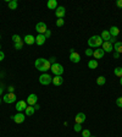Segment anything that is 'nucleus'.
Returning <instances> with one entry per match:
<instances>
[{
  "instance_id": "obj_5",
  "label": "nucleus",
  "mask_w": 122,
  "mask_h": 137,
  "mask_svg": "<svg viewBox=\"0 0 122 137\" xmlns=\"http://www.w3.org/2000/svg\"><path fill=\"white\" fill-rule=\"evenodd\" d=\"M11 119L14 120L16 124H22L24 121V119H26V115H24L23 113H17V114L11 116Z\"/></svg>"
},
{
  "instance_id": "obj_9",
  "label": "nucleus",
  "mask_w": 122,
  "mask_h": 137,
  "mask_svg": "<svg viewBox=\"0 0 122 137\" xmlns=\"http://www.w3.org/2000/svg\"><path fill=\"white\" fill-rule=\"evenodd\" d=\"M27 104H29V105H35L37 103H38V97H37V94H29L27 97Z\"/></svg>"
},
{
  "instance_id": "obj_45",
  "label": "nucleus",
  "mask_w": 122,
  "mask_h": 137,
  "mask_svg": "<svg viewBox=\"0 0 122 137\" xmlns=\"http://www.w3.org/2000/svg\"><path fill=\"white\" fill-rule=\"evenodd\" d=\"M0 39H1V34H0Z\"/></svg>"
},
{
  "instance_id": "obj_28",
  "label": "nucleus",
  "mask_w": 122,
  "mask_h": 137,
  "mask_svg": "<svg viewBox=\"0 0 122 137\" xmlns=\"http://www.w3.org/2000/svg\"><path fill=\"white\" fill-rule=\"evenodd\" d=\"M82 137H91V131L88 130V129L82 130Z\"/></svg>"
},
{
  "instance_id": "obj_7",
  "label": "nucleus",
  "mask_w": 122,
  "mask_h": 137,
  "mask_svg": "<svg viewBox=\"0 0 122 137\" xmlns=\"http://www.w3.org/2000/svg\"><path fill=\"white\" fill-rule=\"evenodd\" d=\"M3 100L7 104H11V103L16 102V95H15V93H7L3 97Z\"/></svg>"
},
{
  "instance_id": "obj_48",
  "label": "nucleus",
  "mask_w": 122,
  "mask_h": 137,
  "mask_svg": "<svg viewBox=\"0 0 122 137\" xmlns=\"http://www.w3.org/2000/svg\"><path fill=\"white\" fill-rule=\"evenodd\" d=\"M121 97H122V95H121Z\"/></svg>"
},
{
  "instance_id": "obj_13",
  "label": "nucleus",
  "mask_w": 122,
  "mask_h": 137,
  "mask_svg": "<svg viewBox=\"0 0 122 137\" xmlns=\"http://www.w3.org/2000/svg\"><path fill=\"white\" fill-rule=\"evenodd\" d=\"M23 42L28 45H32V44H34L35 43V37H33L32 34H26L23 38Z\"/></svg>"
},
{
  "instance_id": "obj_27",
  "label": "nucleus",
  "mask_w": 122,
  "mask_h": 137,
  "mask_svg": "<svg viewBox=\"0 0 122 137\" xmlns=\"http://www.w3.org/2000/svg\"><path fill=\"white\" fill-rule=\"evenodd\" d=\"M12 42L14 43H18V42H22V39H21V37L18 34H14L12 35Z\"/></svg>"
},
{
  "instance_id": "obj_35",
  "label": "nucleus",
  "mask_w": 122,
  "mask_h": 137,
  "mask_svg": "<svg viewBox=\"0 0 122 137\" xmlns=\"http://www.w3.org/2000/svg\"><path fill=\"white\" fill-rule=\"evenodd\" d=\"M4 58H5V54H4L3 52L0 50V61H3V60H4Z\"/></svg>"
},
{
  "instance_id": "obj_36",
  "label": "nucleus",
  "mask_w": 122,
  "mask_h": 137,
  "mask_svg": "<svg viewBox=\"0 0 122 137\" xmlns=\"http://www.w3.org/2000/svg\"><path fill=\"white\" fill-rule=\"evenodd\" d=\"M109 42L111 43V44H112V43H116V38H115V37H110V40H109Z\"/></svg>"
},
{
  "instance_id": "obj_14",
  "label": "nucleus",
  "mask_w": 122,
  "mask_h": 137,
  "mask_svg": "<svg viewBox=\"0 0 122 137\" xmlns=\"http://www.w3.org/2000/svg\"><path fill=\"white\" fill-rule=\"evenodd\" d=\"M75 120H76V124H82L86 121V114L84 113H78L76 115V118H75Z\"/></svg>"
},
{
  "instance_id": "obj_31",
  "label": "nucleus",
  "mask_w": 122,
  "mask_h": 137,
  "mask_svg": "<svg viewBox=\"0 0 122 137\" xmlns=\"http://www.w3.org/2000/svg\"><path fill=\"white\" fill-rule=\"evenodd\" d=\"M63 25H65V21H63V18H59V20L56 21V26H57V27H62Z\"/></svg>"
},
{
  "instance_id": "obj_3",
  "label": "nucleus",
  "mask_w": 122,
  "mask_h": 137,
  "mask_svg": "<svg viewBox=\"0 0 122 137\" xmlns=\"http://www.w3.org/2000/svg\"><path fill=\"white\" fill-rule=\"evenodd\" d=\"M39 82H40V84H43V86H48V84H50L52 82V77L49 74L44 72V74H42L39 76Z\"/></svg>"
},
{
  "instance_id": "obj_41",
  "label": "nucleus",
  "mask_w": 122,
  "mask_h": 137,
  "mask_svg": "<svg viewBox=\"0 0 122 137\" xmlns=\"http://www.w3.org/2000/svg\"><path fill=\"white\" fill-rule=\"evenodd\" d=\"M33 106H34V109H35V110H39V109H40V106H39V104H38V103H37L35 105H33Z\"/></svg>"
},
{
  "instance_id": "obj_2",
  "label": "nucleus",
  "mask_w": 122,
  "mask_h": 137,
  "mask_svg": "<svg viewBox=\"0 0 122 137\" xmlns=\"http://www.w3.org/2000/svg\"><path fill=\"white\" fill-rule=\"evenodd\" d=\"M104 40L101 39L100 35H93L91 38L88 39V45L89 48H101Z\"/></svg>"
},
{
  "instance_id": "obj_8",
  "label": "nucleus",
  "mask_w": 122,
  "mask_h": 137,
  "mask_svg": "<svg viewBox=\"0 0 122 137\" xmlns=\"http://www.w3.org/2000/svg\"><path fill=\"white\" fill-rule=\"evenodd\" d=\"M16 110H17L18 113H22L26 110V108H27V102L26 100H18L17 103H16Z\"/></svg>"
},
{
  "instance_id": "obj_24",
  "label": "nucleus",
  "mask_w": 122,
  "mask_h": 137,
  "mask_svg": "<svg viewBox=\"0 0 122 137\" xmlns=\"http://www.w3.org/2000/svg\"><path fill=\"white\" fill-rule=\"evenodd\" d=\"M9 7H10L11 10H16V9H17V1H16V0L9 1Z\"/></svg>"
},
{
  "instance_id": "obj_6",
  "label": "nucleus",
  "mask_w": 122,
  "mask_h": 137,
  "mask_svg": "<svg viewBox=\"0 0 122 137\" xmlns=\"http://www.w3.org/2000/svg\"><path fill=\"white\" fill-rule=\"evenodd\" d=\"M46 29H48V27H46L45 22H38L37 26H35V31L38 32L39 34H44L46 32Z\"/></svg>"
},
{
  "instance_id": "obj_1",
  "label": "nucleus",
  "mask_w": 122,
  "mask_h": 137,
  "mask_svg": "<svg viewBox=\"0 0 122 137\" xmlns=\"http://www.w3.org/2000/svg\"><path fill=\"white\" fill-rule=\"evenodd\" d=\"M35 69L39 71H42V72H46L48 70L51 69V64L49 61L48 59H44V58H39V59L35 60Z\"/></svg>"
},
{
  "instance_id": "obj_16",
  "label": "nucleus",
  "mask_w": 122,
  "mask_h": 137,
  "mask_svg": "<svg viewBox=\"0 0 122 137\" xmlns=\"http://www.w3.org/2000/svg\"><path fill=\"white\" fill-rule=\"evenodd\" d=\"M109 33H110V35L111 37H117V35L120 34V28L116 27V26H112V27H110V31H109Z\"/></svg>"
},
{
  "instance_id": "obj_38",
  "label": "nucleus",
  "mask_w": 122,
  "mask_h": 137,
  "mask_svg": "<svg viewBox=\"0 0 122 137\" xmlns=\"http://www.w3.org/2000/svg\"><path fill=\"white\" fill-rule=\"evenodd\" d=\"M49 61H50V64H51V65H52V64H55V56H51Z\"/></svg>"
},
{
  "instance_id": "obj_33",
  "label": "nucleus",
  "mask_w": 122,
  "mask_h": 137,
  "mask_svg": "<svg viewBox=\"0 0 122 137\" xmlns=\"http://www.w3.org/2000/svg\"><path fill=\"white\" fill-rule=\"evenodd\" d=\"M116 104H117V106L122 108V97H120V98L116 99Z\"/></svg>"
},
{
  "instance_id": "obj_20",
  "label": "nucleus",
  "mask_w": 122,
  "mask_h": 137,
  "mask_svg": "<svg viewBox=\"0 0 122 137\" xmlns=\"http://www.w3.org/2000/svg\"><path fill=\"white\" fill-rule=\"evenodd\" d=\"M34 111H35L34 106L28 105L27 108H26V110H24V115H27V116H32L33 114H34Z\"/></svg>"
},
{
  "instance_id": "obj_34",
  "label": "nucleus",
  "mask_w": 122,
  "mask_h": 137,
  "mask_svg": "<svg viewBox=\"0 0 122 137\" xmlns=\"http://www.w3.org/2000/svg\"><path fill=\"white\" fill-rule=\"evenodd\" d=\"M44 35H45V38L48 39L49 37L51 35V31H50V29H46V32H45V33H44Z\"/></svg>"
},
{
  "instance_id": "obj_37",
  "label": "nucleus",
  "mask_w": 122,
  "mask_h": 137,
  "mask_svg": "<svg viewBox=\"0 0 122 137\" xmlns=\"http://www.w3.org/2000/svg\"><path fill=\"white\" fill-rule=\"evenodd\" d=\"M116 5L119 7H122V0H117V1H116Z\"/></svg>"
},
{
  "instance_id": "obj_15",
  "label": "nucleus",
  "mask_w": 122,
  "mask_h": 137,
  "mask_svg": "<svg viewBox=\"0 0 122 137\" xmlns=\"http://www.w3.org/2000/svg\"><path fill=\"white\" fill-rule=\"evenodd\" d=\"M104 54H105V52L101 48H99V49H95L94 50V53H93V56L95 58V60L97 59H101L103 56H104Z\"/></svg>"
},
{
  "instance_id": "obj_25",
  "label": "nucleus",
  "mask_w": 122,
  "mask_h": 137,
  "mask_svg": "<svg viewBox=\"0 0 122 137\" xmlns=\"http://www.w3.org/2000/svg\"><path fill=\"white\" fill-rule=\"evenodd\" d=\"M105 82H106V78H105L104 76H99V77L97 78V83L99 84V86H103V84H105Z\"/></svg>"
},
{
  "instance_id": "obj_11",
  "label": "nucleus",
  "mask_w": 122,
  "mask_h": 137,
  "mask_svg": "<svg viewBox=\"0 0 122 137\" xmlns=\"http://www.w3.org/2000/svg\"><path fill=\"white\" fill-rule=\"evenodd\" d=\"M70 60H71V63H79L81 61V55L77 52H71L70 53Z\"/></svg>"
},
{
  "instance_id": "obj_18",
  "label": "nucleus",
  "mask_w": 122,
  "mask_h": 137,
  "mask_svg": "<svg viewBox=\"0 0 122 137\" xmlns=\"http://www.w3.org/2000/svg\"><path fill=\"white\" fill-rule=\"evenodd\" d=\"M63 83V78L61 76H54L52 77V84L54 86H61Z\"/></svg>"
},
{
  "instance_id": "obj_42",
  "label": "nucleus",
  "mask_w": 122,
  "mask_h": 137,
  "mask_svg": "<svg viewBox=\"0 0 122 137\" xmlns=\"http://www.w3.org/2000/svg\"><path fill=\"white\" fill-rule=\"evenodd\" d=\"M1 94H3V88L0 87V95H1Z\"/></svg>"
},
{
  "instance_id": "obj_17",
  "label": "nucleus",
  "mask_w": 122,
  "mask_h": 137,
  "mask_svg": "<svg viewBox=\"0 0 122 137\" xmlns=\"http://www.w3.org/2000/svg\"><path fill=\"white\" fill-rule=\"evenodd\" d=\"M45 40H46V38L44 34H38L35 37V43H37L38 45H43V44L45 43Z\"/></svg>"
},
{
  "instance_id": "obj_40",
  "label": "nucleus",
  "mask_w": 122,
  "mask_h": 137,
  "mask_svg": "<svg viewBox=\"0 0 122 137\" xmlns=\"http://www.w3.org/2000/svg\"><path fill=\"white\" fill-rule=\"evenodd\" d=\"M114 58H115V59H119V58H120V54L115 52V53H114Z\"/></svg>"
},
{
  "instance_id": "obj_46",
  "label": "nucleus",
  "mask_w": 122,
  "mask_h": 137,
  "mask_svg": "<svg viewBox=\"0 0 122 137\" xmlns=\"http://www.w3.org/2000/svg\"><path fill=\"white\" fill-rule=\"evenodd\" d=\"M91 137H95V136H91Z\"/></svg>"
},
{
  "instance_id": "obj_29",
  "label": "nucleus",
  "mask_w": 122,
  "mask_h": 137,
  "mask_svg": "<svg viewBox=\"0 0 122 137\" xmlns=\"http://www.w3.org/2000/svg\"><path fill=\"white\" fill-rule=\"evenodd\" d=\"M22 48H23V42L15 43V49H16V50H21Z\"/></svg>"
},
{
  "instance_id": "obj_39",
  "label": "nucleus",
  "mask_w": 122,
  "mask_h": 137,
  "mask_svg": "<svg viewBox=\"0 0 122 137\" xmlns=\"http://www.w3.org/2000/svg\"><path fill=\"white\" fill-rule=\"evenodd\" d=\"M14 91H15V88L12 87V86H10V87H9V93H14Z\"/></svg>"
},
{
  "instance_id": "obj_43",
  "label": "nucleus",
  "mask_w": 122,
  "mask_h": 137,
  "mask_svg": "<svg viewBox=\"0 0 122 137\" xmlns=\"http://www.w3.org/2000/svg\"><path fill=\"white\" fill-rule=\"evenodd\" d=\"M120 84H121V86H122V77L120 78Z\"/></svg>"
},
{
  "instance_id": "obj_23",
  "label": "nucleus",
  "mask_w": 122,
  "mask_h": 137,
  "mask_svg": "<svg viewBox=\"0 0 122 137\" xmlns=\"http://www.w3.org/2000/svg\"><path fill=\"white\" fill-rule=\"evenodd\" d=\"M114 50H115L116 53L121 54L122 53V42H116L114 44Z\"/></svg>"
},
{
  "instance_id": "obj_22",
  "label": "nucleus",
  "mask_w": 122,
  "mask_h": 137,
  "mask_svg": "<svg viewBox=\"0 0 122 137\" xmlns=\"http://www.w3.org/2000/svg\"><path fill=\"white\" fill-rule=\"evenodd\" d=\"M88 67H89V69H92V70L97 69V67H98V60H95V59L89 60V61H88Z\"/></svg>"
},
{
  "instance_id": "obj_12",
  "label": "nucleus",
  "mask_w": 122,
  "mask_h": 137,
  "mask_svg": "<svg viewBox=\"0 0 122 137\" xmlns=\"http://www.w3.org/2000/svg\"><path fill=\"white\" fill-rule=\"evenodd\" d=\"M101 49L104 50L105 53H111L112 50H114V45L110 42H104L103 45H101Z\"/></svg>"
},
{
  "instance_id": "obj_19",
  "label": "nucleus",
  "mask_w": 122,
  "mask_h": 137,
  "mask_svg": "<svg viewBox=\"0 0 122 137\" xmlns=\"http://www.w3.org/2000/svg\"><path fill=\"white\" fill-rule=\"evenodd\" d=\"M46 6H48L49 10H56L57 9V1L56 0H49Z\"/></svg>"
},
{
  "instance_id": "obj_10",
  "label": "nucleus",
  "mask_w": 122,
  "mask_h": 137,
  "mask_svg": "<svg viewBox=\"0 0 122 137\" xmlns=\"http://www.w3.org/2000/svg\"><path fill=\"white\" fill-rule=\"evenodd\" d=\"M65 14H66V9H65L63 6H57V9L55 10L56 17H57V18H63Z\"/></svg>"
},
{
  "instance_id": "obj_4",
  "label": "nucleus",
  "mask_w": 122,
  "mask_h": 137,
  "mask_svg": "<svg viewBox=\"0 0 122 137\" xmlns=\"http://www.w3.org/2000/svg\"><path fill=\"white\" fill-rule=\"evenodd\" d=\"M51 72L55 76H61L62 75V72H63V67H62V65L61 64H57V63H55V64H52L51 65Z\"/></svg>"
},
{
  "instance_id": "obj_21",
  "label": "nucleus",
  "mask_w": 122,
  "mask_h": 137,
  "mask_svg": "<svg viewBox=\"0 0 122 137\" xmlns=\"http://www.w3.org/2000/svg\"><path fill=\"white\" fill-rule=\"evenodd\" d=\"M100 37H101V39H103L104 42H109L111 35H110L109 31H103V32H101V35H100Z\"/></svg>"
},
{
  "instance_id": "obj_44",
  "label": "nucleus",
  "mask_w": 122,
  "mask_h": 137,
  "mask_svg": "<svg viewBox=\"0 0 122 137\" xmlns=\"http://www.w3.org/2000/svg\"><path fill=\"white\" fill-rule=\"evenodd\" d=\"M0 103H1V98H0Z\"/></svg>"
},
{
  "instance_id": "obj_26",
  "label": "nucleus",
  "mask_w": 122,
  "mask_h": 137,
  "mask_svg": "<svg viewBox=\"0 0 122 137\" xmlns=\"http://www.w3.org/2000/svg\"><path fill=\"white\" fill-rule=\"evenodd\" d=\"M114 74H115L117 77L121 78L122 77V67H116L115 70H114Z\"/></svg>"
},
{
  "instance_id": "obj_47",
  "label": "nucleus",
  "mask_w": 122,
  "mask_h": 137,
  "mask_svg": "<svg viewBox=\"0 0 122 137\" xmlns=\"http://www.w3.org/2000/svg\"><path fill=\"white\" fill-rule=\"evenodd\" d=\"M0 49H1V45H0Z\"/></svg>"
},
{
  "instance_id": "obj_30",
  "label": "nucleus",
  "mask_w": 122,
  "mask_h": 137,
  "mask_svg": "<svg viewBox=\"0 0 122 137\" xmlns=\"http://www.w3.org/2000/svg\"><path fill=\"white\" fill-rule=\"evenodd\" d=\"M73 130L76 131V132H79L82 130V125L81 124H75V126H73Z\"/></svg>"
},
{
  "instance_id": "obj_32",
  "label": "nucleus",
  "mask_w": 122,
  "mask_h": 137,
  "mask_svg": "<svg viewBox=\"0 0 122 137\" xmlns=\"http://www.w3.org/2000/svg\"><path fill=\"white\" fill-rule=\"evenodd\" d=\"M93 53H94V50H92L91 48L89 49H86V55L87 56H93Z\"/></svg>"
}]
</instances>
